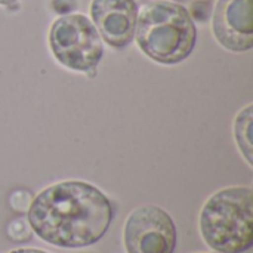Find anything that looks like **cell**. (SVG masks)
I'll list each match as a JSON object with an SVG mask.
<instances>
[{"label":"cell","instance_id":"1","mask_svg":"<svg viewBox=\"0 0 253 253\" xmlns=\"http://www.w3.org/2000/svg\"><path fill=\"white\" fill-rule=\"evenodd\" d=\"M114 219L110 199L84 181H61L42 190L30 203L27 222L44 243L80 249L98 243Z\"/></svg>","mask_w":253,"mask_h":253},{"label":"cell","instance_id":"2","mask_svg":"<svg viewBox=\"0 0 253 253\" xmlns=\"http://www.w3.org/2000/svg\"><path fill=\"white\" fill-rule=\"evenodd\" d=\"M133 39L151 61L176 65L193 53L197 28L188 9L181 3L153 0L139 9Z\"/></svg>","mask_w":253,"mask_h":253},{"label":"cell","instance_id":"3","mask_svg":"<svg viewBox=\"0 0 253 253\" xmlns=\"http://www.w3.org/2000/svg\"><path fill=\"white\" fill-rule=\"evenodd\" d=\"M199 230L203 242L218 253H245L253 246V190L227 187L202 206Z\"/></svg>","mask_w":253,"mask_h":253},{"label":"cell","instance_id":"4","mask_svg":"<svg viewBox=\"0 0 253 253\" xmlns=\"http://www.w3.org/2000/svg\"><path fill=\"white\" fill-rule=\"evenodd\" d=\"M47 44L62 67L77 73H95L104 56L102 39L83 13L58 16L50 24Z\"/></svg>","mask_w":253,"mask_h":253},{"label":"cell","instance_id":"5","mask_svg":"<svg viewBox=\"0 0 253 253\" xmlns=\"http://www.w3.org/2000/svg\"><path fill=\"white\" fill-rule=\"evenodd\" d=\"M123 242L127 253H173L176 225L165 209L144 205L127 215Z\"/></svg>","mask_w":253,"mask_h":253},{"label":"cell","instance_id":"6","mask_svg":"<svg viewBox=\"0 0 253 253\" xmlns=\"http://www.w3.org/2000/svg\"><path fill=\"white\" fill-rule=\"evenodd\" d=\"M215 40L234 53L253 47V0H218L212 13Z\"/></svg>","mask_w":253,"mask_h":253},{"label":"cell","instance_id":"7","mask_svg":"<svg viewBox=\"0 0 253 253\" xmlns=\"http://www.w3.org/2000/svg\"><path fill=\"white\" fill-rule=\"evenodd\" d=\"M90 21L101 39L114 49L133 42L139 6L136 0H92Z\"/></svg>","mask_w":253,"mask_h":253},{"label":"cell","instance_id":"8","mask_svg":"<svg viewBox=\"0 0 253 253\" xmlns=\"http://www.w3.org/2000/svg\"><path fill=\"white\" fill-rule=\"evenodd\" d=\"M253 104H248L245 108H242L234 122H233V136L236 141V145L248 163L249 168L253 166Z\"/></svg>","mask_w":253,"mask_h":253},{"label":"cell","instance_id":"9","mask_svg":"<svg viewBox=\"0 0 253 253\" xmlns=\"http://www.w3.org/2000/svg\"><path fill=\"white\" fill-rule=\"evenodd\" d=\"M7 237L12 242H27L31 239V228L25 219H13L7 225Z\"/></svg>","mask_w":253,"mask_h":253},{"label":"cell","instance_id":"10","mask_svg":"<svg viewBox=\"0 0 253 253\" xmlns=\"http://www.w3.org/2000/svg\"><path fill=\"white\" fill-rule=\"evenodd\" d=\"M9 200H10L12 209L18 211V212H27L30 208V203H31V194L24 190L15 191V193H12Z\"/></svg>","mask_w":253,"mask_h":253},{"label":"cell","instance_id":"11","mask_svg":"<svg viewBox=\"0 0 253 253\" xmlns=\"http://www.w3.org/2000/svg\"><path fill=\"white\" fill-rule=\"evenodd\" d=\"M191 18L197 19L200 22L208 21L209 18V1H200V0H194L191 3Z\"/></svg>","mask_w":253,"mask_h":253},{"label":"cell","instance_id":"12","mask_svg":"<svg viewBox=\"0 0 253 253\" xmlns=\"http://www.w3.org/2000/svg\"><path fill=\"white\" fill-rule=\"evenodd\" d=\"M52 10L58 15L73 13L77 7V0H50Z\"/></svg>","mask_w":253,"mask_h":253},{"label":"cell","instance_id":"13","mask_svg":"<svg viewBox=\"0 0 253 253\" xmlns=\"http://www.w3.org/2000/svg\"><path fill=\"white\" fill-rule=\"evenodd\" d=\"M9 253H47L44 251H40V249H34V248H22V249H15V251H10Z\"/></svg>","mask_w":253,"mask_h":253},{"label":"cell","instance_id":"14","mask_svg":"<svg viewBox=\"0 0 253 253\" xmlns=\"http://www.w3.org/2000/svg\"><path fill=\"white\" fill-rule=\"evenodd\" d=\"M18 3V0H0V6H15Z\"/></svg>","mask_w":253,"mask_h":253},{"label":"cell","instance_id":"15","mask_svg":"<svg viewBox=\"0 0 253 253\" xmlns=\"http://www.w3.org/2000/svg\"><path fill=\"white\" fill-rule=\"evenodd\" d=\"M172 1H175V3H182V1H185V0H172Z\"/></svg>","mask_w":253,"mask_h":253},{"label":"cell","instance_id":"16","mask_svg":"<svg viewBox=\"0 0 253 253\" xmlns=\"http://www.w3.org/2000/svg\"><path fill=\"white\" fill-rule=\"evenodd\" d=\"M200 1H211V0H200Z\"/></svg>","mask_w":253,"mask_h":253}]
</instances>
